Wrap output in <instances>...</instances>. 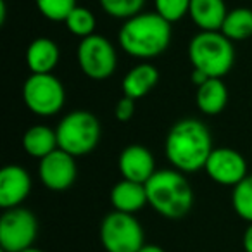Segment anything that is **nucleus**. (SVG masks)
Listing matches in <instances>:
<instances>
[{
    "label": "nucleus",
    "mask_w": 252,
    "mask_h": 252,
    "mask_svg": "<svg viewBox=\"0 0 252 252\" xmlns=\"http://www.w3.org/2000/svg\"><path fill=\"white\" fill-rule=\"evenodd\" d=\"M231 206L242 220L252 223V175H247L240 183L233 187Z\"/></svg>",
    "instance_id": "obj_22"
},
{
    "label": "nucleus",
    "mask_w": 252,
    "mask_h": 252,
    "mask_svg": "<svg viewBox=\"0 0 252 252\" xmlns=\"http://www.w3.org/2000/svg\"><path fill=\"white\" fill-rule=\"evenodd\" d=\"M242 245H244L245 252H252V223H249L247 230L244 231V237H242Z\"/></svg>",
    "instance_id": "obj_28"
},
{
    "label": "nucleus",
    "mask_w": 252,
    "mask_h": 252,
    "mask_svg": "<svg viewBox=\"0 0 252 252\" xmlns=\"http://www.w3.org/2000/svg\"><path fill=\"white\" fill-rule=\"evenodd\" d=\"M38 12L52 23H64L76 7V0H35Z\"/></svg>",
    "instance_id": "obj_24"
},
{
    "label": "nucleus",
    "mask_w": 252,
    "mask_h": 252,
    "mask_svg": "<svg viewBox=\"0 0 252 252\" xmlns=\"http://www.w3.org/2000/svg\"><path fill=\"white\" fill-rule=\"evenodd\" d=\"M111 204L114 211L135 214L149 204L145 183L121 178L111 190Z\"/></svg>",
    "instance_id": "obj_15"
},
{
    "label": "nucleus",
    "mask_w": 252,
    "mask_h": 252,
    "mask_svg": "<svg viewBox=\"0 0 252 252\" xmlns=\"http://www.w3.org/2000/svg\"><path fill=\"white\" fill-rule=\"evenodd\" d=\"M100 242L105 252H138L145 245V231L135 214L112 211L100 223Z\"/></svg>",
    "instance_id": "obj_6"
},
{
    "label": "nucleus",
    "mask_w": 252,
    "mask_h": 252,
    "mask_svg": "<svg viewBox=\"0 0 252 252\" xmlns=\"http://www.w3.org/2000/svg\"><path fill=\"white\" fill-rule=\"evenodd\" d=\"M21 145L28 156L35 159H43L59 149V142H57V133L47 125H35L25 131L23 135Z\"/></svg>",
    "instance_id": "obj_19"
},
{
    "label": "nucleus",
    "mask_w": 252,
    "mask_h": 252,
    "mask_svg": "<svg viewBox=\"0 0 252 252\" xmlns=\"http://www.w3.org/2000/svg\"><path fill=\"white\" fill-rule=\"evenodd\" d=\"M32 192V176L23 166L9 164L0 169V207H19Z\"/></svg>",
    "instance_id": "obj_13"
},
{
    "label": "nucleus",
    "mask_w": 252,
    "mask_h": 252,
    "mask_svg": "<svg viewBox=\"0 0 252 252\" xmlns=\"http://www.w3.org/2000/svg\"><path fill=\"white\" fill-rule=\"evenodd\" d=\"M78 166L74 161V156L63 149H56L40 159L38 164V176L42 180L43 187L52 192H64L71 189L76 182Z\"/></svg>",
    "instance_id": "obj_10"
},
{
    "label": "nucleus",
    "mask_w": 252,
    "mask_h": 252,
    "mask_svg": "<svg viewBox=\"0 0 252 252\" xmlns=\"http://www.w3.org/2000/svg\"><path fill=\"white\" fill-rule=\"evenodd\" d=\"M231 42H244L252 36V9L235 7L230 9L220 30Z\"/></svg>",
    "instance_id": "obj_20"
},
{
    "label": "nucleus",
    "mask_w": 252,
    "mask_h": 252,
    "mask_svg": "<svg viewBox=\"0 0 252 252\" xmlns=\"http://www.w3.org/2000/svg\"><path fill=\"white\" fill-rule=\"evenodd\" d=\"M159 81V71L151 63H138L131 67L123 78V95L140 100L147 94H151Z\"/></svg>",
    "instance_id": "obj_16"
},
{
    "label": "nucleus",
    "mask_w": 252,
    "mask_h": 252,
    "mask_svg": "<svg viewBox=\"0 0 252 252\" xmlns=\"http://www.w3.org/2000/svg\"><path fill=\"white\" fill-rule=\"evenodd\" d=\"M21 252H45V251H42V249H36V247H28V249H25V251H21Z\"/></svg>",
    "instance_id": "obj_31"
},
{
    "label": "nucleus",
    "mask_w": 252,
    "mask_h": 252,
    "mask_svg": "<svg viewBox=\"0 0 252 252\" xmlns=\"http://www.w3.org/2000/svg\"><path fill=\"white\" fill-rule=\"evenodd\" d=\"M195 102L202 114H220L228 104V88L224 85L223 78H209L200 87H197Z\"/></svg>",
    "instance_id": "obj_18"
},
{
    "label": "nucleus",
    "mask_w": 252,
    "mask_h": 252,
    "mask_svg": "<svg viewBox=\"0 0 252 252\" xmlns=\"http://www.w3.org/2000/svg\"><path fill=\"white\" fill-rule=\"evenodd\" d=\"M23 102L33 114L50 118L64 107L66 90L59 78L52 73H32L23 85Z\"/></svg>",
    "instance_id": "obj_7"
},
{
    "label": "nucleus",
    "mask_w": 252,
    "mask_h": 252,
    "mask_svg": "<svg viewBox=\"0 0 252 252\" xmlns=\"http://www.w3.org/2000/svg\"><path fill=\"white\" fill-rule=\"evenodd\" d=\"M67 32L73 33L78 38H87V36L94 35L95 28H97V18L95 14L90 11L88 7H81V5H76L73 9L67 19L64 21Z\"/></svg>",
    "instance_id": "obj_21"
},
{
    "label": "nucleus",
    "mask_w": 252,
    "mask_h": 252,
    "mask_svg": "<svg viewBox=\"0 0 252 252\" xmlns=\"http://www.w3.org/2000/svg\"><path fill=\"white\" fill-rule=\"evenodd\" d=\"M171 23L158 12H144L123 21L118 33V43L125 54L142 61L159 57L171 43Z\"/></svg>",
    "instance_id": "obj_2"
},
{
    "label": "nucleus",
    "mask_w": 252,
    "mask_h": 252,
    "mask_svg": "<svg viewBox=\"0 0 252 252\" xmlns=\"http://www.w3.org/2000/svg\"><path fill=\"white\" fill-rule=\"evenodd\" d=\"M164 152L171 166L185 175L206 168L213 152V137L202 121L185 118L176 121L166 135Z\"/></svg>",
    "instance_id": "obj_1"
},
{
    "label": "nucleus",
    "mask_w": 252,
    "mask_h": 252,
    "mask_svg": "<svg viewBox=\"0 0 252 252\" xmlns=\"http://www.w3.org/2000/svg\"><path fill=\"white\" fill-rule=\"evenodd\" d=\"M147 0H98L102 11L114 19H126L133 18L144 11V5Z\"/></svg>",
    "instance_id": "obj_23"
},
{
    "label": "nucleus",
    "mask_w": 252,
    "mask_h": 252,
    "mask_svg": "<svg viewBox=\"0 0 252 252\" xmlns=\"http://www.w3.org/2000/svg\"><path fill=\"white\" fill-rule=\"evenodd\" d=\"M138 252H166V251L162 247H159V245H147L145 244Z\"/></svg>",
    "instance_id": "obj_30"
},
{
    "label": "nucleus",
    "mask_w": 252,
    "mask_h": 252,
    "mask_svg": "<svg viewBox=\"0 0 252 252\" xmlns=\"http://www.w3.org/2000/svg\"><path fill=\"white\" fill-rule=\"evenodd\" d=\"M149 206L162 218L180 220L193 207V190L185 173L178 169H159L145 183Z\"/></svg>",
    "instance_id": "obj_3"
},
{
    "label": "nucleus",
    "mask_w": 252,
    "mask_h": 252,
    "mask_svg": "<svg viewBox=\"0 0 252 252\" xmlns=\"http://www.w3.org/2000/svg\"><path fill=\"white\" fill-rule=\"evenodd\" d=\"M135 111H137V100H135V98H131V97H126V95H123V97L118 100V104H116L114 114H116V119H118V121L126 123V121H130V119L133 118Z\"/></svg>",
    "instance_id": "obj_26"
},
{
    "label": "nucleus",
    "mask_w": 252,
    "mask_h": 252,
    "mask_svg": "<svg viewBox=\"0 0 252 252\" xmlns=\"http://www.w3.org/2000/svg\"><path fill=\"white\" fill-rule=\"evenodd\" d=\"M204 169L218 185L235 187L247 176V161L235 149L220 147L213 149Z\"/></svg>",
    "instance_id": "obj_11"
},
{
    "label": "nucleus",
    "mask_w": 252,
    "mask_h": 252,
    "mask_svg": "<svg viewBox=\"0 0 252 252\" xmlns=\"http://www.w3.org/2000/svg\"><path fill=\"white\" fill-rule=\"evenodd\" d=\"M56 133L59 149L80 158L90 154L100 142V121L90 111H73L61 119Z\"/></svg>",
    "instance_id": "obj_5"
},
{
    "label": "nucleus",
    "mask_w": 252,
    "mask_h": 252,
    "mask_svg": "<svg viewBox=\"0 0 252 252\" xmlns=\"http://www.w3.org/2000/svg\"><path fill=\"white\" fill-rule=\"evenodd\" d=\"M5 18H7V4L5 0H0V25H5Z\"/></svg>",
    "instance_id": "obj_29"
},
{
    "label": "nucleus",
    "mask_w": 252,
    "mask_h": 252,
    "mask_svg": "<svg viewBox=\"0 0 252 252\" xmlns=\"http://www.w3.org/2000/svg\"><path fill=\"white\" fill-rule=\"evenodd\" d=\"M189 61L192 67L209 78H223L235 64V47L221 32H199L189 43Z\"/></svg>",
    "instance_id": "obj_4"
},
{
    "label": "nucleus",
    "mask_w": 252,
    "mask_h": 252,
    "mask_svg": "<svg viewBox=\"0 0 252 252\" xmlns=\"http://www.w3.org/2000/svg\"><path fill=\"white\" fill-rule=\"evenodd\" d=\"M226 14L224 0H190L189 16L200 32H220Z\"/></svg>",
    "instance_id": "obj_17"
},
{
    "label": "nucleus",
    "mask_w": 252,
    "mask_h": 252,
    "mask_svg": "<svg viewBox=\"0 0 252 252\" xmlns=\"http://www.w3.org/2000/svg\"><path fill=\"white\" fill-rule=\"evenodd\" d=\"M118 169L121 178L137 183H147L158 171L152 152L140 144H131L123 149L118 158Z\"/></svg>",
    "instance_id": "obj_12"
},
{
    "label": "nucleus",
    "mask_w": 252,
    "mask_h": 252,
    "mask_svg": "<svg viewBox=\"0 0 252 252\" xmlns=\"http://www.w3.org/2000/svg\"><path fill=\"white\" fill-rule=\"evenodd\" d=\"M76 61L81 73L94 81H104L116 73L118 54L111 40L102 35H94L81 38L76 49Z\"/></svg>",
    "instance_id": "obj_8"
},
{
    "label": "nucleus",
    "mask_w": 252,
    "mask_h": 252,
    "mask_svg": "<svg viewBox=\"0 0 252 252\" xmlns=\"http://www.w3.org/2000/svg\"><path fill=\"white\" fill-rule=\"evenodd\" d=\"M190 80H192V83L195 85V87H200V85L204 83V81L209 80V76H207L206 73H202V71L195 69V67H192V74H190Z\"/></svg>",
    "instance_id": "obj_27"
},
{
    "label": "nucleus",
    "mask_w": 252,
    "mask_h": 252,
    "mask_svg": "<svg viewBox=\"0 0 252 252\" xmlns=\"http://www.w3.org/2000/svg\"><path fill=\"white\" fill-rule=\"evenodd\" d=\"M61 59L59 45L52 38L38 36L26 49V66L32 73L45 74L52 73Z\"/></svg>",
    "instance_id": "obj_14"
},
{
    "label": "nucleus",
    "mask_w": 252,
    "mask_h": 252,
    "mask_svg": "<svg viewBox=\"0 0 252 252\" xmlns=\"http://www.w3.org/2000/svg\"><path fill=\"white\" fill-rule=\"evenodd\" d=\"M38 235V221L30 209L12 207L0 218V247L4 252H21L32 247Z\"/></svg>",
    "instance_id": "obj_9"
},
{
    "label": "nucleus",
    "mask_w": 252,
    "mask_h": 252,
    "mask_svg": "<svg viewBox=\"0 0 252 252\" xmlns=\"http://www.w3.org/2000/svg\"><path fill=\"white\" fill-rule=\"evenodd\" d=\"M154 9L161 18L173 25L189 16L190 0H154Z\"/></svg>",
    "instance_id": "obj_25"
}]
</instances>
